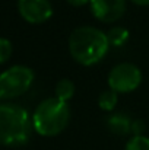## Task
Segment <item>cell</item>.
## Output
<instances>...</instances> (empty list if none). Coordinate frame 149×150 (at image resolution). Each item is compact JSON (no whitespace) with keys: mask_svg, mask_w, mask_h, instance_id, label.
Masks as SVG:
<instances>
[{"mask_svg":"<svg viewBox=\"0 0 149 150\" xmlns=\"http://www.w3.org/2000/svg\"><path fill=\"white\" fill-rule=\"evenodd\" d=\"M110 42L107 34L95 26L83 25L69 37V52L72 58L81 66H95L107 55Z\"/></svg>","mask_w":149,"mask_h":150,"instance_id":"obj_1","label":"cell"},{"mask_svg":"<svg viewBox=\"0 0 149 150\" xmlns=\"http://www.w3.org/2000/svg\"><path fill=\"white\" fill-rule=\"evenodd\" d=\"M32 117L21 105L0 102V144L7 147L24 146L32 131Z\"/></svg>","mask_w":149,"mask_h":150,"instance_id":"obj_2","label":"cell"},{"mask_svg":"<svg viewBox=\"0 0 149 150\" xmlns=\"http://www.w3.org/2000/svg\"><path fill=\"white\" fill-rule=\"evenodd\" d=\"M70 121V108L67 102L47 98L35 108L32 114V128L43 137H54L63 133Z\"/></svg>","mask_w":149,"mask_h":150,"instance_id":"obj_3","label":"cell"},{"mask_svg":"<svg viewBox=\"0 0 149 150\" xmlns=\"http://www.w3.org/2000/svg\"><path fill=\"white\" fill-rule=\"evenodd\" d=\"M34 79V70L21 64L12 66L0 73V102L15 99L28 92Z\"/></svg>","mask_w":149,"mask_h":150,"instance_id":"obj_4","label":"cell"},{"mask_svg":"<svg viewBox=\"0 0 149 150\" xmlns=\"http://www.w3.org/2000/svg\"><path fill=\"white\" fill-rule=\"evenodd\" d=\"M108 88L117 93H130L142 83V71L133 63H120L114 66L107 77Z\"/></svg>","mask_w":149,"mask_h":150,"instance_id":"obj_5","label":"cell"},{"mask_svg":"<svg viewBox=\"0 0 149 150\" xmlns=\"http://www.w3.org/2000/svg\"><path fill=\"white\" fill-rule=\"evenodd\" d=\"M18 12L28 23L40 25L53 16V6L50 0H18Z\"/></svg>","mask_w":149,"mask_h":150,"instance_id":"obj_6","label":"cell"},{"mask_svg":"<svg viewBox=\"0 0 149 150\" xmlns=\"http://www.w3.org/2000/svg\"><path fill=\"white\" fill-rule=\"evenodd\" d=\"M89 9L99 22L113 23L124 15L126 0H91Z\"/></svg>","mask_w":149,"mask_h":150,"instance_id":"obj_7","label":"cell"},{"mask_svg":"<svg viewBox=\"0 0 149 150\" xmlns=\"http://www.w3.org/2000/svg\"><path fill=\"white\" fill-rule=\"evenodd\" d=\"M107 128L111 134L124 137L127 134H132V120L123 114V112H115L107 118Z\"/></svg>","mask_w":149,"mask_h":150,"instance_id":"obj_8","label":"cell"},{"mask_svg":"<svg viewBox=\"0 0 149 150\" xmlns=\"http://www.w3.org/2000/svg\"><path fill=\"white\" fill-rule=\"evenodd\" d=\"M129 31L123 26H114L107 32V38L110 42V47H115V48H121L127 44L129 41Z\"/></svg>","mask_w":149,"mask_h":150,"instance_id":"obj_9","label":"cell"},{"mask_svg":"<svg viewBox=\"0 0 149 150\" xmlns=\"http://www.w3.org/2000/svg\"><path fill=\"white\" fill-rule=\"evenodd\" d=\"M75 91H76L75 83H73L70 79H61V80H58L57 85H56L54 95H56L57 99L63 100V102H67V100H70L73 98Z\"/></svg>","mask_w":149,"mask_h":150,"instance_id":"obj_10","label":"cell"},{"mask_svg":"<svg viewBox=\"0 0 149 150\" xmlns=\"http://www.w3.org/2000/svg\"><path fill=\"white\" fill-rule=\"evenodd\" d=\"M117 95H118V93L114 92V91H111V89L101 92L98 96V106L102 111H107V112L113 111V109L115 108L117 102H118V96H117Z\"/></svg>","mask_w":149,"mask_h":150,"instance_id":"obj_11","label":"cell"},{"mask_svg":"<svg viewBox=\"0 0 149 150\" xmlns=\"http://www.w3.org/2000/svg\"><path fill=\"white\" fill-rule=\"evenodd\" d=\"M124 150H149V137H146V136H133L126 143Z\"/></svg>","mask_w":149,"mask_h":150,"instance_id":"obj_12","label":"cell"},{"mask_svg":"<svg viewBox=\"0 0 149 150\" xmlns=\"http://www.w3.org/2000/svg\"><path fill=\"white\" fill-rule=\"evenodd\" d=\"M12 51H13L12 42L9 40H6V38H0V66L4 64L10 58Z\"/></svg>","mask_w":149,"mask_h":150,"instance_id":"obj_13","label":"cell"},{"mask_svg":"<svg viewBox=\"0 0 149 150\" xmlns=\"http://www.w3.org/2000/svg\"><path fill=\"white\" fill-rule=\"evenodd\" d=\"M145 122L142 120H135L132 121V134L133 136H143L145 133Z\"/></svg>","mask_w":149,"mask_h":150,"instance_id":"obj_14","label":"cell"},{"mask_svg":"<svg viewBox=\"0 0 149 150\" xmlns=\"http://www.w3.org/2000/svg\"><path fill=\"white\" fill-rule=\"evenodd\" d=\"M70 6H75V7H81V6H85V4H89L91 0H66Z\"/></svg>","mask_w":149,"mask_h":150,"instance_id":"obj_15","label":"cell"},{"mask_svg":"<svg viewBox=\"0 0 149 150\" xmlns=\"http://www.w3.org/2000/svg\"><path fill=\"white\" fill-rule=\"evenodd\" d=\"M130 1L138 6H149V0H130Z\"/></svg>","mask_w":149,"mask_h":150,"instance_id":"obj_16","label":"cell"}]
</instances>
